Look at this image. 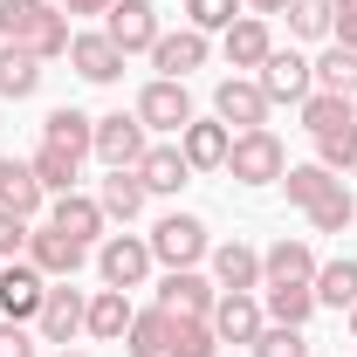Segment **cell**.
Listing matches in <instances>:
<instances>
[{
  "mask_svg": "<svg viewBox=\"0 0 357 357\" xmlns=\"http://www.w3.org/2000/svg\"><path fill=\"white\" fill-rule=\"evenodd\" d=\"M206 323H213V337H220V344H255V337L268 330V310L255 303V296L220 289V303H213V316H206Z\"/></svg>",
  "mask_w": 357,
  "mask_h": 357,
  "instance_id": "13",
  "label": "cell"
},
{
  "mask_svg": "<svg viewBox=\"0 0 357 357\" xmlns=\"http://www.w3.org/2000/svg\"><path fill=\"white\" fill-rule=\"evenodd\" d=\"M76 172H83L76 151H55V144L35 151V178H42V192H76Z\"/></svg>",
  "mask_w": 357,
  "mask_h": 357,
  "instance_id": "34",
  "label": "cell"
},
{
  "mask_svg": "<svg viewBox=\"0 0 357 357\" xmlns=\"http://www.w3.org/2000/svg\"><path fill=\"white\" fill-rule=\"evenodd\" d=\"M165 344H172V316L165 310H137L131 330H124V351L131 357H165Z\"/></svg>",
  "mask_w": 357,
  "mask_h": 357,
  "instance_id": "30",
  "label": "cell"
},
{
  "mask_svg": "<svg viewBox=\"0 0 357 357\" xmlns=\"http://www.w3.org/2000/svg\"><path fill=\"white\" fill-rule=\"evenodd\" d=\"M42 296H48V275L35 261H7L0 268V316H7V323H35V316H42Z\"/></svg>",
  "mask_w": 357,
  "mask_h": 357,
  "instance_id": "5",
  "label": "cell"
},
{
  "mask_svg": "<svg viewBox=\"0 0 357 357\" xmlns=\"http://www.w3.org/2000/svg\"><path fill=\"white\" fill-rule=\"evenodd\" d=\"M241 21V0H185V28H199V35H227Z\"/></svg>",
  "mask_w": 357,
  "mask_h": 357,
  "instance_id": "39",
  "label": "cell"
},
{
  "mask_svg": "<svg viewBox=\"0 0 357 357\" xmlns=\"http://www.w3.org/2000/svg\"><path fill=\"white\" fill-rule=\"evenodd\" d=\"M69 62H76L83 83H117L124 76V48L110 42V35H76L69 42Z\"/></svg>",
  "mask_w": 357,
  "mask_h": 357,
  "instance_id": "17",
  "label": "cell"
},
{
  "mask_svg": "<svg viewBox=\"0 0 357 357\" xmlns=\"http://www.w3.org/2000/svg\"><path fill=\"white\" fill-rule=\"evenodd\" d=\"M83 316H89L83 289H69V282H55V289L42 296V316H35V330H42V344H62V351H69V337L83 330Z\"/></svg>",
  "mask_w": 357,
  "mask_h": 357,
  "instance_id": "12",
  "label": "cell"
},
{
  "mask_svg": "<svg viewBox=\"0 0 357 357\" xmlns=\"http://www.w3.org/2000/svg\"><path fill=\"white\" fill-rule=\"evenodd\" d=\"M213 117H220L234 137H241V131H261V124H268V96H261V83L227 76V83L213 89Z\"/></svg>",
  "mask_w": 357,
  "mask_h": 357,
  "instance_id": "8",
  "label": "cell"
},
{
  "mask_svg": "<svg viewBox=\"0 0 357 357\" xmlns=\"http://www.w3.org/2000/svg\"><path fill=\"white\" fill-rule=\"evenodd\" d=\"M55 357H83V351H55Z\"/></svg>",
  "mask_w": 357,
  "mask_h": 357,
  "instance_id": "47",
  "label": "cell"
},
{
  "mask_svg": "<svg viewBox=\"0 0 357 357\" xmlns=\"http://www.w3.org/2000/svg\"><path fill=\"white\" fill-rule=\"evenodd\" d=\"M62 14H110V0H62Z\"/></svg>",
  "mask_w": 357,
  "mask_h": 357,
  "instance_id": "45",
  "label": "cell"
},
{
  "mask_svg": "<svg viewBox=\"0 0 357 357\" xmlns=\"http://www.w3.org/2000/svg\"><path fill=\"white\" fill-rule=\"evenodd\" d=\"M330 35L344 48H357V0H337V21H330Z\"/></svg>",
  "mask_w": 357,
  "mask_h": 357,
  "instance_id": "44",
  "label": "cell"
},
{
  "mask_svg": "<svg viewBox=\"0 0 357 357\" xmlns=\"http://www.w3.org/2000/svg\"><path fill=\"white\" fill-rule=\"evenodd\" d=\"M96 275L131 296L137 282L151 275V241H137V234H103V241H96Z\"/></svg>",
  "mask_w": 357,
  "mask_h": 357,
  "instance_id": "3",
  "label": "cell"
},
{
  "mask_svg": "<svg viewBox=\"0 0 357 357\" xmlns=\"http://www.w3.org/2000/svg\"><path fill=\"white\" fill-rule=\"evenodd\" d=\"M144 199H151V192H144V178H137V172H110V178H103V192H96V206H103L110 220H137Z\"/></svg>",
  "mask_w": 357,
  "mask_h": 357,
  "instance_id": "28",
  "label": "cell"
},
{
  "mask_svg": "<svg viewBox=\"0 0 357 357\" xmlns=\"http://www.w3.org/2000/svg\"><path fill=\"white\" fill-rule=\"evenodd\" d=\"M268 21L261 14H241V21H234V28H227V62H234V69H261L268 62Z\"/></svg>",
  "mask_w": 357,
  "mask_h": 357,
  "instance_id": "24",
  "label": "cell"
},
{
  "mask_svg": "<svg viewBox=\"0 0 357 357\" xmlns=\"http://www.w3.org/2000/svg\"><path fill=\"white\" fill-rule=\"evenodd\" d=\"M316 69V89H337V96H357V48H323V62H310Z\"/></svg>",
  "mask_w": 357,
  "mask_h": 357,
  "instance_id": "33",
  "label": "cell"
},
{
  "mask_svg": "<svg viewBox=\"0 0 357 357\" xmlns=\"http://www.w3.org/2000/svg\"><path fill=\"white\" fill-rule=\"evenodd\" d=\"M213 303H220V289H213L199 268H172V275L158 282V310L165 316H213Z\"/></svg>",
  "mask_w": 357,
  "mask_h": 357,
  "instance_id": "11",
  "label": "cell"
},
{
  "mask_svg": "<svg viewBox=\"0 0 357 357\" xmlns=\"http://www.w3.org/2000/svg\"><path fill=\"white\" fill-rule=\"evenodd\" d=\"M137 178H144V192H178V185L192 178V165H185V151H178V144H151V151H144V165H137Z\"/></svg>",
  "mask_w": 357,
  "mask_h": 357,
  "instance_id": "26",
  "label": "cell"
},
{
  "mask_svg": "<svg viewBox=\"0 0 357 357\" xmlns=\"http://www.w3.org/2000/svg\"><path fill=\"white\" fill-rule=\"evenodd\" d=\"M248 351H255V357H310V337H303V330H289V323H268Z\"/></svg>",
  "mask_w": 357,
  "mask_h": 357,
  "instance_id": "40",
  "label": "cell"
},
{
  "mask_svg": "<svg viewBox=\"0 0 357 357\" xmlns=\"http://www.w3.org/2000/svg\"><path fill=\"white\" fill-rule=\"evenodd\" d=\"M131 296L124 289H96L89 296V316H83V330L96 337V344H124V330H131Z\"/></svg>",
  "mask_w": 357,
  "mask_h": 357,
  "instance_id": "19",
  "label": "cell"
},
{
  "mask_svg": "<svg viewBox=\"0 0 357 357\" xmlns=\"http://www.w3.org/2000/svg\"><path fill=\"white\" fill-rule=\"evenodd\" d=\"M227 144H234V131H227L220 117H213V124H199V117H192V124L178 131V151H185V165H192V172H220V165H227Z\"/></svg>",
  "mask_w": 357,
  "mask_h": 357,
  "instance_id": "18",
  "label": "cell"
},
{
  "mask_svg": "<svg viewBox=\"0 0 357 357\" xmlns=\"http://www.w3.org/2000/svg\"><path fill=\"white\" fill-rule=\"evenodd\" d=\"M165 357H220L213 323H206V316H172V344H165Z\"/></svg>",
  "mask_w": 357,
  "mask_h": 357,
  "instance_id": "32",
  "label": "cell"
},
{
  "mask_svg": "<svg viewBox=\"0 0 357 357\" xmlns=\"http://www.w3.org/2000/svg\"><path fill=\"white\" fill-rule=\"evenodd\" d=\"M337 124H357V110H351V96H337V89H310L303 96V131H337Z\"/></svg>",
  "mask_w": 357,
  "mask_h": 357,
  "instance_id": "31",
  "label": "cell"
},
{
  "mask_svg": "<svg viewBox=\"0 0 357 357\" xmlns=\"http://www.w3.org/2000/svg\"><path fill=\"white\" fill-rule=\"evenodd\" d=\"M199 255H213V248H206V220H192V213H165V220L151 227V261L192 268Z\"/></svg>",
  "mask_w": 357,
  "mask_h": 357,
  "instance_id": "4",
  "label": "cell"
},
{
  "mask_svg": "<svg viewBox=\"0 0 357 357\" xmlns=\"http://www.w3.org/2000/svg\"><path fill=\"white\" fill-rule=\"evenodd\" d=\"M110 172H137L144 165V151H151V137H144V124H137V110L124 117V110H110V117H96V144H89Z\"/></svg>",
  "mask_w": 357,
  "mask_h": 357,
  "instance_id": "2",
  "label": "cell"
},
{
  "mask_svg": "<svg viewBox=\"0 0 357 357\" xmlns=\"http://www.w3.org/2000/svg\"><path fill=\"white\" fill-rule=\"evenodd\" d=\"M268 323H289V330H303V323H310L316 316V289L310 282H282V289H268Z\"/></svg>",
  "mask_w": 357,
  "mask_h": 357,
  "instance_id": "29",
  "label": "cell"
},
{
  "mask_svg": "<svg viewBox=\"0 0 357 357\" xmlns=\"http://www.w3.org/2000/svg\"><path fill=\"white\" fill-rule=\"evenodd\" d=\"M351 220H357V199L344 192V178H337V185H330V192L310 206V227H316V234H344Z\"/></svg>",
  "mask_w": 357,
  "mask_h": 357,
  "instance_id": "35",
  "label": "cell"
},
{
  "mask_svg": "<svg viewBox=\"0 0 357 357\" xmlns=\"http://www.w3.org/2000/svg\"><path fill=\"white\" fill-rule=\"evenodd\" d=\"M28 227L35 220H21V213L0 206V261H21V255H28Z\"/></svg>",
  "mask_w": 357,
  "mask_h": 357,
  "instance_id": "42",
  "label": "cell"
},
{
  "mask_svg": "<svg viewBox=\"0 0 357 357\" xmlns=\"http://www.w3.org/2000/svg\"><path fill=\"white\" fill-rule=\"evenodd\" d=\"M234 185H275V178L289 172V151H282V137L268 131H241L234 144H227V165H220Z\"/></svg>",
  "mask_w": 357,
  "mask_h": 357,
  "instance_id": "1",
  "label": "cell"
},
{
  "mask_svg": "<svg viewBox=\"0 0 357 357\" xmlns=\"http://www.w3.org/2000/svg\"><path fill=\"white\" fill-rule=\"evenodd\" d=\"M83 241H69L62 227H28V261L42 268L48 282H76V268H83Z\"/></svg>",
  "mask_w": 357,
  "mask_h": 357,
  "instance_id": "10",
  "label": "cell"
},
{
  "mask_svg": "<svg viewBox=\"0 0 357 357\" xmlns=\"http://www.w3.org/2000/svg\"><path fill=\"white\" fill-rule=\"evenodd\" d=\"M255 83H261L268 103H303V96L316 89V69L296 55V48H268V62H261V76H255Z\"/></svg>",
  "mask_w": 357,
  "mask_h": 357,
  "instance_id": "7",
  "label": "cell"
},
{
  "mask_svg": "<svg viewBox=\"0 0 357 357\" xmlns=\"http://www.w3.org/2000/svg\"><path fill=\"white\" fill-rule=\"evenodd\" d=\"M213 289L255 296V289H261V255H255L248 241H220V248H213Z\"/></svg>",
  "mask_w": 357,
  "mask_h": 357,
  "instance_id": "14",
  "label": "cell"
},
{
  "mask_svg": "<svg viewBox=\"0 0 357 357\" xmlns=\"http://www.w3.org/2000/svg\"><path fill=\"white\" fill-rule=\"evenodd\" d=\"M137 124L144 131H185L192 124V96H185V83H172V76H158V83H144V96H137Z\"/></svg>",
  "mask_w": 357,
  "mask_h": 357,
  "instance_id": "6",
  "label": "cell"
},
{
  "mask_svg": "<svg viewBox=\"0 0 357 357\" xmlns=\"http://www.w3.org/2000/svg\"><path fill=\"white\" fill-rule=\"evenodd\" d=\"M42 144H55V151H76V158H83L89 144H96V117H83L76 103H62V110H48V117H42Z\"/></svg>",
  "mask_w": 357,
  "mask_h": 357,
  "instance_id": "22",
  "label": "cell"
},
{
  "mask_svg": "<svg viewBox=\"0 0 357 357\" xmlns=\"http://www.w3.org/2000/svg\"><path fill=\"white\" fill-rule=\"evenodd\" d=\"M151 62H158V76L185 83L192 69H206V35H199V28H178V35H158V42H151Z\"/></svg>",
  "mask_w": 357,
  "mask_h": 357,
  "instance_id": "15",
  "label": "cell"
},
{
  "mask_svg": "<svg viewBox=\"0 0 357 357\" xmlns=\"http://www.w3.org/2000/svg\"><path fill=\"white\" fill-rule=\"evenodd\" d=\"M282 185H289V199H296V206H316V199L337 185V172H330V165H289Z\"/></svg>",
  "mask_w": 357,
  "mask_h": 357,
  "instance_id": "38",
  "label": "cell"
},
{
  "mask_svg": "<svg viewBox=\"0 0 357 357\" xmlns=\"http://www.w3.org/2000/svg\"><path fill=\"white\" fill-rule=\"evenodd\" d=\"M0 357H35V337H28V323H7V316H0Z\"/></svg>",
  "mask_w": 357,
  "mask_h": 357,
  "instance_id": "43",
  "label": "cell"
},
{
  "mask_svg": "<svg viewBox=\"0 0 357 357\" xmlns=\"http://www.w3.org/2000/svg\"><path fill=\"white\" fill-rule=\"evenodd\" d=\"M330 21H337V0H289V35L323 42V35H330Z\"/></svg>",
  "mask_w": 357,
  "mask_h": 357,
  "instance_id": "36",
  "label": "cell"
},
{
  "mask_svg": "<svg viewBox=\"0 0 357 357\" xmlns=\"http://www.w3.org/2000/svg\"><path fill=\"white\" fill-rule=\"evenodd\" d=\"M255 14H289V0H248Z\"/></svg>",
  "mask_w": 357,
  "mask_h": 357,
  "instance_id": "46",
  "label": "cell"
},
{
  "mask_svg": "<svg viewBox=\"0 0 357 357\" xmlns=\"http://www.w3.org/2000/svg\"><path fill=\"white\" fill-rule=\"evenodd\" d=\"M55 14L62 7H48V0H0V42H35Z\"/></svg>",
  "mask_w": 357,
  "mask_h": 357,
  "instance_id": "25",
  "label": "cell"
},
{
  "mask_svg": "<svg viewBox=\"0 0 357 357\" xmlns=\"http://www.w3.org/2000/svg\"><path fill=\"white\" fill-rule=\"evenodd\" d=\"M69 42H76V28H69V14H55V21H48L42 35H35V55H42V62H62V55H69Z\"/></svg>",
  "mask_w": 357,
  "mask_h": 357,
  "instance_id": "41",
  "label": "cell"
},
{
  "mask_svg": "<svg viewBox=\"0 0 357 357\" xmlns=\"http://www.w3.org/2000/svg\"><path fill=\"white\" fill-rule=\"evenodd\" d=\"M42 89V55L28 42H0V96H35Z\"/></svg>",
  "mask_w": 357,
  "mask_h": 357,
  "instance_id": "23",
  "label": "cell"
},
{
  "mask_svg": "<svg viewBox=\"0 0 357 357\" xmlns=\"http://www.w3.org/2000/svg\"><path fill=\"white\" fill-rule=\"evenodd\" d=\"M351 110H357V96H351Z\"/></svg>",
  "mask_w": 357,
  "mask_h": 357,
  "instance_id": "49",
  "label": "cell"
},
{
  "mask_svg": "<svg viewBox=\"0 0 357 357\" xmlns=\"http://www.w3.org/2000/svg\"><path fill=\"white\" fill-rule=\"evenodd\" d=\"M316 165H330V172H357V124H337V131L316 137Z\"/></svg>",
  "mask_w": 357,
  "mask_h": 357,
  "instance_id": "37",
  "label": "cell"
},
{
  "mask_svg": "<svg viewBox=\"0 0 357 357\" xmlns=\"http://www.w3.org/2000/svg\"><path fill=\"white\" fill-rule=\"evenodd\" d=\"M282 282H316L310 241H275V248L261 255V289H282Z\"/></svg>",
  "mask_w": 357,
  "mask_h": 357,
  "instance_id": "21",
  "label": "cell"
},
{
  "mask_svg": "<svg viewBox=\"0 0 357 357\" xmlns=\"http://www.w3.org/2000/svg\"><path fill=\"white\" fill-rule=\"evenodd\" d=\"M351 337H357V310H351Z\"/></svg>",
  "mask_w": 357,
  "mask_h": 357,
  "instance_id": "48",
  "label": "cell"
},
{
  "mask_svg": "<svg viewBox=\"0 0 357 357\" xmlns=\"http://www.w3.org/2000/svg\"><path fill=\"white\" fill-rule=\"evenodd\" d=\"M310 289H316V310H357V261H323Z\"/></svg>",
  "mask_w": 357,
  "mask_h": 357,
  "instance_id": "27",
  "label": "cell"
},
{
  "mask_svg": "<svg viewBox=\"0 0 357 357\" xmlns=\"http://www.w3.org/2000/svg\"><path fill=\"white\" fill-rule=\"evenodd\" d=\"M103 220H110V213H103L89 192H55V206H48V227H62V234L83 241V248H89V241H103Z\"/></svg>",
  "mask_w": 357,
  "mask_h": 357,
  "instance_id": "16",
  "label": "cell"
},
{
  "mask_svg": "<svg viewBox=\"0 0 357 357\" xmlns=\"http://www.w3.org/2000/svg\"><path fill=\"white\" fill-rule=\"evenodd\" d=\"M42 178H35V165H21V158H0V206L7 213H21V220H35L42 213Z\"/></svg>",
  "mask_w": 357,
  "mask_h": 357,
  "instance_id": "20",
  "label": "cell"
},
{
  "mask_svg": "<svg viewBox=\"0 0 357 357\" xmlns=\"http://www.w3.org/2000/svg\"><path fill=\"white\" fill-rule=\"evenodd\" d=\"M103 35L124 48V55H137V48H151L165 28H158V7L151 0H110V14H103Z\"/></svg>",
  "mask_w": 357,
  "mask_h": 357,
  "instance_id": "9",
  "label": "cell"
}]
</instances>
